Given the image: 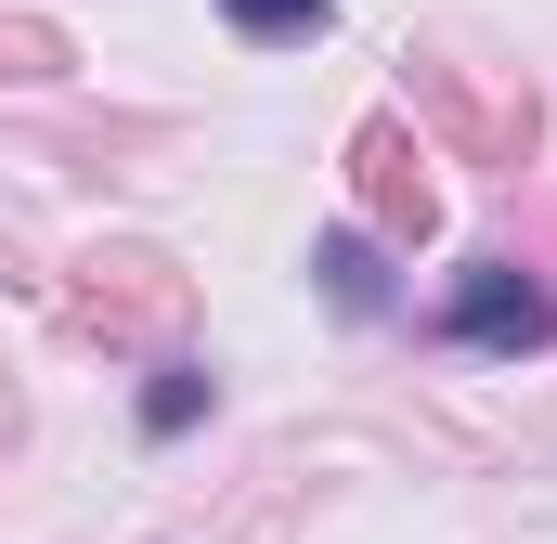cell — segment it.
I'll use <instances>...</instances> for the list:
<instances>
[{"label": "cell", "instance_id": "cell-2", "mask_svg": "<svg viewBox=\"0 0 557 544\" xmlns=\"http://www.w3.org/2000/svg\"><path fill=\"white\" fill-rule=\"evenodd\" d=\"M311 272L337 285V311H389V272H376V247H363V234H324V247H311Z\"/></svg>", "mask_w": 557, "mask_h": 544}, {"label": "cell", "instance_id": "cell-4", "mask_svg": "<svg viewBox=\"0 0 557 544\" xmlns=\"http://www.w3.org/2000/svg\"><path fill=\"white\" fill-rule=\"evenodd\" d=\"M195 415H208V376H156V390H143V428H156V441L195 428Z\"/></svg>", "mask_w": 557, "mask_h": 544}, {"label": "cell", "instance_id": "cell-3", "mask_svg": "<svg viewBox=\"0 0 557 544\" xmlns=\"http://www.w3.org/2000/svg\"><path fill=\"white\" fill-rule=\"evenodd\" d=\"M221 13H234L247 39H311V26H324L337 0H221Z\"/></svg>", "mask_w": 557, "mask_h": 544}, {"label": "cell", "instance_id": "cell-1", "mask_svg": "<svg viewBox=\"0 0 557 544\" xmlns=\"http://www.w3.org/2000/svg\"><path fill=\"white\" fill-rule=\"evenodd\" d=\"M467 350H545L557 337V298L532 285V272H506V260H480L467 285H454V311H441Z\"/></svg>", "mask_w": 557, "mask_h": 544}]
</instances>
